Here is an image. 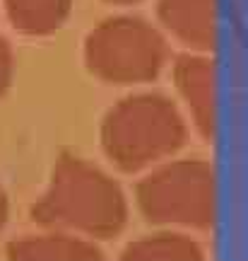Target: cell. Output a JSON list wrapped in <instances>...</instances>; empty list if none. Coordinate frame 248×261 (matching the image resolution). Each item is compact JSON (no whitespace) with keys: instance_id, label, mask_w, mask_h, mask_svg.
I'll return each instance as SVG.
<instances>
[{"instance_id":"cell-1","label":"cell","mask_w":248,"mask_h":261,"mask_svg":"<svg viewBox=\"0 0 248 261\" xmlns=\"http://www.w3.org/2000/svg\"><path fill=\"white\" fill-rule=\"evenodd\" d=\"M32 220L46 230L111 240L128 223V201L111 174L75 152H63L48 189L32 205Z\"/></svg>"},{"instance_id":"cell-4","label":"cell","mask_w":248,"mask_h":261,"mask_svg":"<svg viewBox=\"0 0 248 261\" xmlns=\"http://www.w3.org/2000/svg\"><path fill=\"white\" fill-rule=\"evenodd\" d=\"M135 201L152 225L210 230L217 223V172L200 158L171 160L140 179Z\"/></svg>"},{"instance_id":"cell-12","label":"cell","mask_w":248,"mask_h":261,"mask_svg":"<svg viewBox=\"0 0 248 261\" xmlns=\"http://www.w3.org/2000/svg\"><path fill=\"white\" fill-rule=\"evenodd\" d=\"M104 3H111V5H135L140 0H104Z\"/></svg>"},{"instance_id":"cell-9","label":"cell","mask_w":248,"mask_h":261,"mask_svg":"<svg viewBox=\"0 0 248 261\" xmlns=\"http://www.w3.org/2000/svg\"><path fill=\"white\" fill-rule=\"evenodd\" d=\"M118 261H205V252L185 234L157 232L130 242L120 252Z\"/></svg>"},{"instance_id":"cell-3","label":"cell","mask_w":248,"mask_h":261,"mask_svg":"<svg viewBox=\"0 0 248 261\" xmlns=\"http://www.w3.org/2000/svg\"><path fill=\"white\" fill-rule=\"evenodd\" d=\"M82 58L97 80L128 87L159 77L169 63V44L152 22L135 15H118L89 29Z\"/></svg>"},{"instance_id":"cell-8","label":"cell","mask_w":248,"mask_h":261,"mask_svg":"<svg viewBox=\"0 0 248 261\" xmlns=\"http://www.w3.org/2000/svg\"><path fill=\"white\" fill-rule=\"evenodd\" d=\"M75 0H3L15 32L24 37H51L73 12Z\"/></svg>"},{"instance_id":"cell-2","label":"cell","mask_w":248,"mask_h":261,"mask_svg":"<svg viewBox=\"0 0 248 261\" xmlns=\"http://www.w3.org/2000/svg\"><path fill=\"white\" fill-rule=\"evenodd\" d=\"M101 150L126 174H135L176 155L188 140L181 109L162 92L128 94L104 114Z\"/></svg>"},{"instance_id":"cell-6","label":"cell","mask_w":248,"mask_h":261,"mask_svg":"<svg viewBox=\"0 0 248 261\" xmlns=\"http://www.w3.org/2000/svg\"><path fill=\"white\" fill-rule=\"evenodd\" d=\"M157 19L191 51L217 48V0H157Z\"/></svg>"},{"instance_id":"cell-5","label":"cell","mask_w":248,"mask_h":261,"mask_svg":"<svg viewBox=\"0 0 248 261\" xmlns=\"http://www.w3.org/2000/svg\"><path fill=\"white\" fill-rule=\"evenodd\" d=\"M178 97L193 119L202 140L212 143L217 136V70L210 54L185 51L174 58L171 65Z\"/></svg>"},{"instance_id":"cell-11","label":"cell","mask_w":248,"mask_h":261,"mask_svg":"<svg viewBox=\"0 0 248 261\" xmlns=\"http://www.w3.org/2000/svg\"><path fill=\"white\" fill-rule=\"evenodd\" d=\"M8 215H10V203H8V194H5V189L0 187V232H3V227L8 225Z\"/></svg>"},{"instance_id":"cell-10","label":"cell","mask_w":248,"mask_h":261,"mask_svg":"<svg viewBox=\"0 0 248 261\" xmlns=\"http://www.w3.org/2000/svg\"><path fill=\"white\" fill-rule=\"evenodd\" d=\"M12 77H15V54L8 39L0 37V99L8 94Z\"/></svg>"},{"instance_id":"cell-7","label":"cell","mask_w":248,"mask_h":261,"mask_svg":"<svg viewBox=\"0 0 248 261\" xmlns=\"http://www.w3.org/2000/svg\"><path fill=\"white\" fill-rule=\"evenodd\" d=\"M5 256L8 261H106L94 242L60 230L12 240Z\"/></svg>"}]
</instances>
